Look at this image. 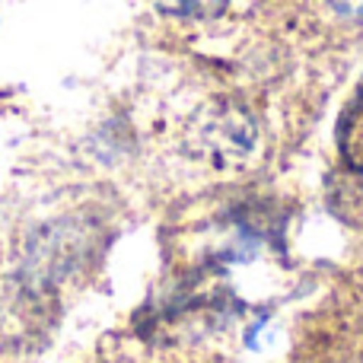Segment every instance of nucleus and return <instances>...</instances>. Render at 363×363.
Masks as SVG:
<instances>
[{
  "label": "nucleus",
  "instance_id": "obj_1",
  "mask_svg": "<svg viewBox=\"0 0 363 363\" xmlns=\"http://www.w3.org/2000/svg\"><path fill=\"white\" fill-rule=\"evenodd\" d=\"M252 140H255V125L242 108H217L207 115L204 125L198 131V144L211 163H236L249 153Z\"/></svg>",
  "mask_w": 363,
  "mask_h": 363
},
{
  "label": "nucleus",
  "instance_id": "obj_2",
  "mask_svg": "<svg viewBox=\"0 0 363 363\" xmlns=\"http://www.w3.org/2000/svg\"><path fill=\"white\" fill-rule=\"evenodd\" d=\"M338 147L345 153V163L363 172V83L338 121Z\"/></svg>",
  "mask_w": 363,
  "mask_h": 363
},
{
  "label": "nucleus",
  "instance_id": "obj_3",
  "mask_svg": "<svg viewBox=\"0 0 363 363\" xmlns=\"http://www.w3.org/2000/svg\"><path fill=\"white\" fill-rule=\"evenodd\" d=\"M157 10L169 13V16H188V19H204L217 16L230 0H150Z\"/></svg>",
  "mask_w": 363,
  "mask_h": 363
},
{
  "label": "nucleus",
  "instance_id": "obj_4",
  "mask_svg": "<svg viewBox=\"0 0 363 363\" xmlns=\"http://www.w3.org/2000/svg\"><path fill=\"white\" fill-rule=\"evenodd\" d=\"M328 4L345 16H363V0H328Z\"/></svg>",
  "mask_w": 363,
  "mask_h": 363
}]
</instances>
